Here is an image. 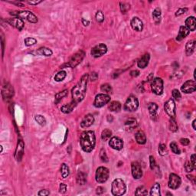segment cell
<instances>
[{
    "instance_id": "6da1fadb",
    "label": "cell",
    "mask_w": 196,
    "mask_h": 196,
    "mask_svg": "<svg viewBox=\"0 0 196 196\" xmlns=\"http://www.w3.org/2000/svg\"><path fill=\"white\" fill-rule=\"evenodd\" d=\"M89 75L88 74H84L82 76L78 84H76L71 90L72 101L75 105H78L80 102H81L85 97L86 91H87V84Z\"/></svg>"
},
{
    "instance_id": "7a4b0ae2",
    "label": "cell",
    "mask_w": 196,
    "mask_h": 196,
    "mask_svg": "<svg viewBox=\"0 0 196 196\" xmlns=\"http://www.w3.org/2000/svg\"><path fill=\"white\" fill-rule=\"evenodd\" d=\"M95 134L93 131H84L80 135V143L82 149L86 153H90L95 146Z\"/></svg>"
},
{
    "instance_id": "3957f363",
    "label": "cell",
    "mask_w": 196,
    "mask_h": 196,
    "mask_svg": "<svg viewBox=\"0 0 196 196\" xmlns=\"http://www.w3.org/2000/svg\"><path fill=\"white\" fill-rule=\"evenodd\" d=\"M126 190H127V186L123 180L121 178H116L113 181L111 192L113 195H123L125 194Z\"/></svg>"
},
{
    "instance_id": "277c9868",
    "label": "cell",
    "mask_w": 196,
    "mask_h": 196,
    "mask_svg": "<svg viewBox=\"0 0 196 196\" xmlns=\"http://www.w3.org/2000/svg\"><path fill=\"white\" fill-rule=\"evenodd\" d=\"M10 14L13 16L26 19L27 21H29L32 23H36L38 22L37 17L33 14L32 12H29V11H15V12H11Z\"/></svg>"
},
{
    "instance_id": "5b68a950",
    "label": "cell",
    "mask_w": 196,
    "mask_h": 196,
    "mask_svg": "<svg viewBox=\"0 0 196 196\" xmlns=\"http://www.w3.org/2000/svg\"><path fill=\"white\" fill-rule=\"evenodd\" d=\"M109 169L106 167H99L96 171V181L98 183H104L107 181L109 178Z\"/></svg>"
},
{
    "instance_id": "8992f818",
    "label": "cell",
    "mask_w": 196,
    "mask_h": 196,
    "mask_svg": "<svg viewBox=\"0 0 196 196\" xmlns=\"http://www.w3.org/2000/svg\"><path fill=\"white\" fill-rule=\"evenodd\" d=\"M138 106H139V101L137 98L131 95L127 98V101L125 103L124 110L129 112H133L137 110Z\"/></svg>"
},
{
    "instance_id": "52a82bcc",
    "label": "cell",
    "mask_w": 196,
    "mask_h": 196,
    "mask_svg": "<svg viewBox=\"0 0 196 196\" xmlns=\"http://www.w3.org/2000/svg\"><path fill=\"white\" fill-rule=\"evenodd\" d=\"M84 56H85L84 51H78L74 55H72V57L70 58V61L68 64H67V65L72 67V68L75 67L76 66H78L83 61V59L84 58Z\"/></svg>"
},
{
    "instance_id": "ba28073f",
    "label": "cell",
    "mask_w": 196,
    "mask_h": 196,
    "mask_svg": "<svg viewBox=\"0 0 196 196\" xmlns=\"http://www.w3.org/2000/svg\"><path fill=\"white\" fill-rule=\"evenodd\" d=\"M152 91L156 95H161L163 92V80L159 78L152 80Z\"/></svg>"
},
{
    "instance_id": "9c48e42d",
    "label": "cell",
    "mask_w": 196,
    "mask_h": 196,
    "mask_svg": "<svg viewBox=\"0 0 196 196\" xmlns=\"http://www.w3.org/2000/svg\"><path fill=\"white\" fill-rule=\"evenodd\" d=\"M110 97L109 95L104 94H100L97 95L96 97H95L94 105L97 108H100V107H103L104 106H105L107 103L110 102Z\"/></svg>"
},
{
    "instance_id": "30bf717a",
    "label": "cell",
    "mask_w": 196,
    "mask_h": 196,
    "mask_svg": "<svg viewBox=\"0 0 196 196\" xmlns=\"http://www.w3.org/2000/svg\"><path fill=\"white\" fill-rule=\"evenodd\" d=\"M164 110L165 113L170 116V118L176 117V104L172 99H169L167 102L165 103L164 105Z\"/></svg>"
},
{
    "instance_id": "8fae6325",
    "label": "cell",
    "mask_w": 196,
    "mask_h": 196,
    "mask_svg": "<svg viewBox=\"0 0 196 196\" xmlns=\"http://www.w3.org/2000/svg\"><path fill=\"white\" fill-rule=\"evenodd\" d=\"M107 51V48L106 45L104 44H99V45L94 46L91 50V55L94 57H101L102 55H105Z\"/></svg>"
},
{
    "instance_id": "7c38bea8",
    "label": "cell",
    "mask_w": 196,
    "mask_h": 196,
    "mask_svg": "<svg viewBox=\"0 0 196 196\" xmlns=\"http://www.w3.org/2000/svg\"><path fill=\"white\" fill-rule=\"evenodd\" d=\"M182 183V180L179 176L175 173H171L169 175V187L172 189H177L179 188Z\"/></svg>"
},
{
    "instance_id": "4fadbf2b",
    "label": "cell",
    "mask_w": 196,
    "mask_h": 196,
    "mask_svg": "<svg viewBox=\"0 0 196 196\" xmlns=\"http://www.w3.org/2000/svg\"><path fill=\"white\" fill-rule=\"evenodd\" d=\"M2 95L4 99H11L14 95V89L8 83H6L2 88Z\"/></svg>"
},
{
    "instance_id": "5bb4252c",
    "label": "cell",
    "mask_w": 196,
    "mask_h": 196,
    "mask_svg": "<svg viewBox=\"0 0 196 196\" xmlns=\"http://www.w3.org/2000/svg\"><path fill=\"white\" fill-rule=\"evenodd\" d=\"M181 90L185 94H191L195 91L196 83L195 80H187L183 84Z\"/></svg>"
},
{
    "instance_id": "9a60e30c",
    "label": "cell",
    "mask_w": 196,
    "mask_h": 196,
    "mask_svg": "<svg viewBox=\"0 0 196 196\" xmlns=\"http://www.w3.org/2000/svg\"><path fill=\"white\" fill-rule=\"evenodd\" d=\"M132 175L135 179H139L143 176V170L140 164L138 162H133L132 163Z\"/></svg>"
},
{
    "instance_id": "2e32d148",
    "label": "cell",
    "mask_w": 196,
    "mask_h": 196,
    "mask_svg": "<svg viewBox=\"0 0 196 196\" xmlns=\"http://www.w3.org/2000/svg\"><path fill=\"white\" fill-rule=\"evenodd\" d=\"M109 146L116 150H121L123 147V142L118 137H112L109 142Z\"/></svg>"
},
{
    "instance_id": "e0dca14e",
    "label": "cell",
    "mask_w": 196,
    "mask_h": 196,
    "mask_svg": "<svg viewBox=\"0 0 196 196\" xmlns=\"http://www.w3.org/2000/svg\"><path fill=\"white\" fill-rule=\"evenodd\" d=\"M7 22L9 24H11L12 26L18 29V31H22L24 28V22L22 18L15 17L13 18H9L7 20Z\"/></svg>"
},
{
    "instance_id": "ac0fdd59",
    "label": "cell",
    "mask_w": 196,
    "mask_h": 196,
    "mask_svg": "<svg viewBox=\"0 0 196 196\" xmlns=\"http://www.w3.org/2000/svg\"><path fill=\"white\" fill-rule=\"evenodd\" d=\"M23 154H24V143L22 140H19L17 145L16 150L15 153V158L18 162H20L22 159Z\"/></svg>"
},
{
    "instance_id": "d6986e66",
    "label": "cell",
    "mask_w": 196,
    "mask_h": 196,
    "mask_svg": "<svg viewBox=\"0 0 196 196\" xmlns=\"http://www.w3.org/2000/svg\"><path fill=\"white\" fill-rule=\"evenodd\" d=\"M130 24L133 30L136 31V32H142L143 31V23L138 17L133 18V19L131 20Z\"/></svg>"
},
{
    "instance_id": "ffe728a7",
    "label": "cell",
    "mask_w": 196,
    "mask_h": 196,
    "mask_svg": "<svg viewBox=\"0 0 196 196\" xmlns=\"http://www.w3.org/2000/svg\"><path fill=\"white\" fill-rule=\"evenodd\" d=\"M94 122V118L93 115L88 114L86 115L84 117V119L82 120L81 123H80V127L82 128H87V127H90Z\"/></svg>"
},
{
    "instance_id": "44dd1931",
    "label": "cell",
    "mask_w": 196,
    "mask_h": 196,
    "mask_svg": "<svg viewBox=\"0 0 196 196\" xmlns=\"http://www.w3.org/2000/svg\"><path fill=\"white\" fill-rule=\"evenodd\" d=\"M149 59H150V56H149V54H145L144 55H143L142 57H141L140 59L137 62V65L139 68H145L147 65H148V64H149Z\"/></svg>"
},
{
    "instance_id": "7402d4cb",
    "label": "cell",
    "mask_w": 196,
    "mask_h": 196,
    "mask_svg": "<svg viewBox=\"0 0 196 196\" xmlns=\"http://www.w3.org/2000/svg\"><path fill=\"white\" fill-rule=\"evenodd\" d=\"M186 28L189 31H195L196 28V19L194 16H190L186 20Z\"/></svg>"
},
{
    "instance_id": "603a6c76",
    "label": "cell",
    "mask_w": 196,
    "mask_h": 196,
    "mask_svg": "<svg viewBox=\"0 0 196 196\" xmlns=\"http://www.w3.org/2000/svg\"><path fill=\"white\" fill-rule=\"evenodd\" d=\"M190 33V31L188 30L186 26H180L179 32H178V36L176 38V40L178 41H182L185 38H186L187 35H188V34Z\"/></svg>"
},
{
    "instance_id": "cb8c5ba5",
    "label": "cell",
    "mask_w": 196,
    "mask_h": 196,
    "mask_svg": "<svg viewBox=\"0 0 196 196\" xmlns=\"http://www.w3.org/2000/svg\"><path fill=\"white\" fill-rule=\"evenodd\" d=\"M195 40H190L186 43V55L189 56L192 55V53L194 52L195 48Z\"/></svg>"
},
{
    "instance_id": "d4e9b609",
    "label": "cell",
    "mask_w": 196,
    "mask_h": 196,
    "mask_svg": "<svg viewBox=\"0 0 196 196\" xmlns=\"http://www.w3.org/2000/svg\"><path fill=\"white\" fill-rule=\"evenodd\" d=\"M135 138H136V140L139 144L141 145H143L146 143V136L145 133L143 131H138L136 135H135Z\"/></svg>"
},
{
    "instance_id": "484cf974",
    "label": "cell",
    "mask_w": 196,
    "mask_h": 196,
    "mask_svg": "<svg viewBox=\"0 0 196 196\" xmlns=\"http://www.w3.org/2000/svg\"><path fill=\"white\" fill-rule=\"evenodd\" d=\"M137 126L136 120L135 119H129L128 120L125 122V128L127 131H132L133 129H135Z\"/></svg>"
},
{
    "instance_id": "4316f807",
    "label": "cell",
    "mask_w": 196,
    "mask_h": 196,
    "mask_svg": "<svg viewBox=\"0 0 196 196\" xmlns=\"http://www.w3.org/2000/svg\"><path fill=\"white\" fill-rule=\"evenodd\" d=\"M76 106H77V105H75L73 102H71L70 104H65V105L62 106L61 110V111L63 113H69L71 112L72 110L74 109V107H75Z\"/></svg>"
},
{
    "instance_id": "83f0119b",
    "label": "cell",
    "mask_w": 196,
    "mask_h": 196,
    "mask_svg": "<svg viewBox=\"0 0 196 196\" xmlns=\"http://www.w3.org/2000/svg\"><path fill=\"white\" fill-rule=\"evenodd\" d=\"M109 109L112 112H119L121 110V104L118 101H113L110 103Z\"/></svg>"
},
{
    "instance_id": "f1b7e54d",
    "label": "cell",
    "mask_w": 196,
    "mask_h": 196,
    "mask_svg": "<svg viewBox=\"0 0 196 196\" xmlns=\"http://www.w3.org/2000/svg\"><path fill=\"white\" fill-rule=\"evenodd\" d=\"M150 195H161V193H160V186H159V183H155L153 185V186L151 188V190H150Z\"/></svg>"
},
{
    "instance_id": "f546056e",
    "label": "cell",
    "mask_w": 196,
    "mask_h": 196,
    "mask_svg": "<svg viewBox=\"0 0 196 196\" xmlns=\"http://www.w3.org/2000/svg\"><path fill=\"white\" fill-rule=\"evenodd\" d=\"M153 18L156 24L160 22L161 21V9L159 8H156L154 9L153 12Z\"/></svg>"
},
{
    "instance_id": "4dcf8cb0",
    "label": "cell",
    "mask_w": 196,
    "mask_h": 196,
    "mask_svg": "<svg viewBox=\"0 0 196 196\" xmlns=\"http://www.w3.org/2000/svg\"><path fill=\"white\" fill-rule=\"evenodd\" d=\"M86 182H87V176L84 172H79L77 176V182L79 185H84Z\"/></svg>"
},
{
    "instance_id": "1f68e13d",
    "label": "cell",
    "mask_w": 196,
    "mask_h": 196,
    "mask_svg": "<svg viewBox=\"0 0 196 196\" xmlns=\"http://www.w3.org/2000/svg\"><path fill=\"white\" fill-rule=\"evenodd\" d=\"M61 176L64 178H66L67 176H69L70 174V169L69 167L66 165L65 163H63L61 165Z\"/></svg>"
},
{
    "instance_id": "d6a6232c",
    "label": "cell",
    "mask_w": 196,
    "mask_h": 196,
    "mask_svg": "<svg viewBox=\"0 0 196 196\" xmlns=\"http://www.w3.org/2000/svg\"><path fill=\"white\" fill-rule=\"evenodd\" d=\"M148 110H149V113L152 115V116H155L156 114V112H157L158 110V105L155 103H150V104L148 105Z\"/></svg>"
},
{
    "instance_id": "836d02e7",
    "label": "cell",
    "mask_w": 196,
    "mask_h": 196,
    "mask_svg": "<svg viewBox=\"0 0 196 196\" xmlns=\"http://www.w3.org/2000/svg\"><path fill=\"white\" fill-rule=\"evenodd\" d=\"M37 54H38L40 55H44V56H51V55H52L53 52L51 49L47 48H41L37 51Z\"/></svg>"
},
{
    "instance_id": "e575fe53",
    "label": "cell",
    "mask_w": 196,
    "mask_h": 196,
    "mask_svg": "<svg viewBox=\"0 0 196 196\" xmlns=\"http://www.w3.org/2000/svg\"><path fill=\"white\" fill-rule=\"evenodd\" d=\"M112 136V131L109 129H105L101 133V138L104 141H107Z\"/></svg>"
},
{
    "instance_id": "d590c367",
    "label": "cell",
    "mask_w": 196,
    "mask_h": 196,
    "mask_svg": "<svg viewBox=\"0 0 196 196\" xmlns=\"http://www.w3.org/2000/svg\"><path fill=\"white\" fill-rule=\"evenodd\" d=\"M66 76H67V73H66V71H61L58 72L55 77V81L57 82L62 81V80L66 78Z\"/></svg>"
},
{
    "instance_id": "8d00e7d4",
    "label": "cell",
    "mask_w": 196,
    "mask_h": 196,
    "mask_svg": "<svg viewBox=\"0 0 196 196\" xmlns=\"http://www.w3.org/2000/svg\"><path fill=\"white\" fill-rule=\"evenodd\" d=\"M147 194H148V192H147L146 188L143 186L138 187L136 190V192H135L136 195H146Z\"/></svg>"
},
{
    "instance_id": "74e56055",
    "label": "cell",
    "mask_w": 196,
    "mask_h": 196,
    "mask_svg": "<svg viewBox=\"0 0 196 196\" xmlns=\"http://www.w3.org/2000/svg\"><path fill=\"white\" fill-rule=\"evenodd\" d=\"M169 130L172 132H176L178 130V125L174 118H171L169 120Z\"/></svg>"
},
{
    "instance_id": "f35d334b",
    "label": "cell",
    "mask_w": 196,
    "mask_h": 196,
    "mask_svg": "<svg viewBox=\"0 0 196 196\" xmlns=\"http://www.w3.org/2000/svg\"><path fill=\"white\" fill-rule=\"evenodd\" d=\"M67 93H68L67 90H63V91L57 93V94L55 95V100H56V103L59 102L60 100H61L62 98H64V97L67 96Z\"/></svg>"
},
{
    "instance_id": "ab89813d",
    "label": "cell",
    "mask_w": 196,
    "mask_h": 196,
    "mask_svg": "<svg viewBox=\"0 0 196 196\" xmlns=\"http://www.w3.org/2000/svg\"><path fill=\"white\" fill-rule=\"evenodd\" d=\"M35 120L39 125L41 126H45L46 124V120L43 116L41 115H36L35 116Z\"/></svg>"
},
{
    "instance_id": "60d3db41",
    "label": "cell",
    "mask_w": 196,
    "mask_h": 196,
    "mask_svg": "<svg viewBox=\"0 0 196 196\" xmlns=\"http://www.w3.org/2000/svg\"><path fill=\"white\" fill-rule=\"evenodd\" d=\"M24 45L26 46H32L37 42V40L35 38H26L24 40Z\"/></svg>"
},
{
    "instance_id": "b9f144b4",
    "label": "cell",
    "mask_w": 196,
    "mask_h": 196,
    "mask_svg": "<svg viewBox=\"0 0 196 196\" xmlns=\"http://www.w3.org/2000/svg\"><path fill=\"white\" fill-rule=\"evenodd\" d=\"M170 148H171V150L173 153H175V154H180V149H178L176 143L172 142V143H170Z\"/></svg>"
},
{
    "instance_id": "7bdbcfd3",
    "label": "cell",
    "mask_w": 196,
    "mask_h": 196,
    "mask_svg": "<svg viewBox=\"0 0 196 196\" xmlns=\"http://www.w3.org/2000/svg\"><path fill=\"white\" fill-rule=\"evenodd\" d=\"M120 10L121 12H122V13H123V14H126L127 12V11L130 8V5L127 4V3H122V2H120Z\"/></svg>"
},
{
    "instance_id": "ee69618b",
    "label": "cell",
    "mask_w": 196,
    "mask_h": 196,
    "mask_svg": "<svg viewBox=\"0 0 196 196\" xmlns=\"http://www.w3.org/2000/svg\"><path fill=\"white\" fill-rule=\"evenodd\" d=\"M172 97L176 100H180L181 97H182V95H181V93L179 92V90H177V89H174L172 90Z\"/></svg>"
},
{
    "instance_id": "f6af8a7d",
    "label": "cell",
    "mask_w": 196,
    "mask_h": 196,
    "mask_svg": "<svg viewBox=\"0 0 196 196\" xmlns=\"http://www.w3.org/2000/svg\"><path fill=\"white\" fill-rule=\"evenodd\" d=\"M100 159L102 160V162H108V157H107V155H106V152H105V150H104V149H102L100 150Z\"/></svg>"
},
{
    "instance_id": "bcb514c9",
    "label": "cell",
    "mask_w": 196,
    "mask_h": 196,
    "mask_svg": "<svg viewBox=\"0 0 196 196\" xmlns=\"http://www.w3.org/2000/svg\"><path fill=\"white\" fill-rule=\"evenodd\" d=\"M96 19L97 21L98 22H103L104 20V13H103L101 11H98L97 12L96 14Z\"/></svg>"
},
{
    "instance_id": "7dc6e473",
    "label": "cell",
    "mask_w": 196,
    "mask_h": 196,
    "mask_svg": "<svg viewBox=\"0 0 196 196\" xmlns=\"http://www.w3.org/2000/svg\"><path fill=\"white\" fill-rule=\"evenodd\" d=\"M159 153H160V155H164L166 154V146H165V144H163V143L159 144Z\"/></svg>"
},
{
    "instance_id": "c3c4849f",
    "label": "cell",
    "mask_w": 196,
    "mask_h": 196,
    "mask_svg": "<svg viewBox=\"0 0 196 196\" xmlns=\"http://www.w3.org/2000/svg\"><path fill=\"white\" fill-rule=\"evenodd\" d=\"M100 89H101L102 91L106 92V93H110V92H111V90H112V88H111V86L109 85V84H103V85L101 86Z\"/></svg>"
},
{
    "instance_id": "681fc988",
    "label": "cell",
    "mask_w": 196,
    "mask_h": 196,
    "mask_svg": "<svg viewBox=\"0 0 196 196\" xmlns=\"http://www.w3.org/2000/svg\"><path fill=\"white\" fill-rule=\"evenodd\" d=\"M185 169H186L187 172H192L195 169V168L193 167L192 164L188 161L186 162V165H185Z\"/></svg>"
},
{
    "instance_id": "f907efd6",
    "label": "cell",
    "mask_w": 196,
    "mask_h": 196,
    "mask_svg": "<svg viewBox=\"0 0 196 196\" xmlns=\"http://www.w3.org/2000/svg\"><path fill=\"white\" fill-rule=\"evenodd\" d=\"M188 11V8H178L176 12V16H179L181 15L186 13V12Z\"/></svg>"
},
{
    "instance_id": "816d5d0a",
    "label": "cell",
    "mask_w": 196,
    "mask_h": 196,
    "mask_svg": "<svg viewBox=\"0 0 196 196\" xmlns=\"http://www.w3.org/2000/svg\"><path fill=\"white\" fill-rule=\"evenodd\" d=\"M149 162H150V168H151V169L153 170L155 169V159H154V157H153V155H150L149 156Z\"/></svg>"
},
{
    "instance_id": "f5cc1de1",
    "label": "cell",
    "mask_w": 196,
    "mask_h": 196,
    "mask_svg": "<svg viewBox=\"0 0 196 196\" xmlns=\"http://www.w3.org/2000/svg\"><path fill=\"white\" fill-rule=\"evenodd\" d=\"M97 78H98L97 74L96 72H92V73L90 74V75L89 76L88 79H90L91 81H95Z\"/></svg>"
},
{
    "instance_id": "db71d44e",
    "label": "cell",
    "mask_w": 196,
    "mask_h": 196,
    "mask_svg": "<svg viewBox=\"0 0 196 196\" xmlns=\"http://www.w3.org/2000/svg\"><path fill=\"white\" fill-rule=\"evenodd\" d=\"M66 191H67V186H66L65 184L61 183L60 185V192L64 194V193H65Z\"/></svg>"
},
{
    "instance_id": "11a10c76",
    "label": "cell",
    "mask_w": 196,
    "mask_h": 196,
    "mask_svg": "<svg viewBox=\"0 0 196 196\" xmlns=\"http://www.w3.org/2000/svg\"><path fill=\"white\" fill-rule=\"evenodd\" d=\"M180 143L183 146H188L190 143V141L187 138H182V139H180Z\"/></svg>"
},
{
    "instance_id": "9f6ffc18",
    "label": "cell",
    "mask_w": 196,
    "mask_h": 196,
    "mask_svg": "<svg viewBox=\"0 0 196 196\" xmlns=\"http://www.w3.org/2000/svg\"><path fill=\"white\" fill-rule=\"evenodd\" d=\"M50 194V192H49V191H48V190H41V191H40V192H38V195H43V196H45V195H48Z\"/></svg>"
},
{
    "instance_id": "6f0895ef",
    "label": "cell",
    "mask_w": 196,
    "mask_h": 196,
    "mask_svg": "<svg viewBox=\"0 0 196 196\" xmlns=\"http://www.w3.org/2000/svg\"><path fill=\"white\" fill-rule=\"evenodd\" d=\"M191 163L193 165V167L195 168V169L196 165H195V154H192L191 155Z\"/></svg>"
},
{
    "instance_id": "680465c9",
    "label": "cell",
    "mask_w": 196,
    "mask_h": 196,
    "mask_svg": "<svg viewBox=\"0 0 196 196\" xmlns=\"http://www.w3.org/2000/svg\"><path fill=\"white\" fill-rule=\"evenodd\" d=\"M97 195H102L103 193L104 192V188H103V187H100V186H99V187H97Z\"/></svg>"
},
{
    "instance_id": "91938a15",
    "label": "cell",
    "mask_w": 196,
    "mask_h": 196,
    "mask_svg": "<svg viewBox=\"0 0 196 196\" xmlns=\"http://www.w3.org/2000/svg\"><path fill=\"white\" fill-rule=\"evenodd\" d=\"M130 75L132 77H137V76L139 75V71H136V70H135V71H132L130 72Z\"/></svg>"
},
{
    "instance_id": "94428289",
    "label": "cell",
    "mask_w": 196,
    "mask_h": 196,
    "mask_svg": "<svg viewBox=\"0 0 196 196\" xmlns=\"http://www.w3.org/2000/svg\"><path fill=\"white\" fill-rule=\"evenodd\" d=\"M41 1H28L27 3L29 5H33V6H35V5H38L39 3H41Z\"/></svg>"
},
{
    "instance_id": "6125c7cd",
    "label": "cell",
    "mask_w": 196,
    "mask_h": 196,
    "mask_svg": "<svg viewBox=\"0 0 196 196\" xmlns=\"http://www.w3.org/2000/svg\"><path fill=\"white\" fill-rule=\"evenodd\" d=\"M187 177L188 178V179H189V180H192V183H193V184L195 183V178L194 176H187Z\"/></svg>"
},
{
    "instance_id": "be15d7a7",
    "label": "cell",
    "mask_w": 196,
    "mask_h": 196,
    "mask_svg": "<svg viewBox=\"0 0 196 196\" xmlns=\"http://www.w3.org/2000/svg\"><path fill=\"white\" fill-rule=\"evenodd\" d=\"M82 22H83V23H84V24L85 25V26H87V25H88V24H89V22H88V21H86V22H85V20H84V18L82 19Z\"/></svg>"
},
{
    "instance_id": "e7e4bbea",
    "label": "cell",
    "mask_w": 196,
    "mask_h": 196,
    "mask_svg": "<svg viewBox=\"0 0 196 196\" xmlns=\"http://www.w3.org/2000/svg\"><path fill=\"white\" fill-rule=\"evenodd\" d=\"M195 122L196 120H193V122H192V127H193V129H194L195 130H196V127H195Z\"/></svg>"
}]
</instances>
